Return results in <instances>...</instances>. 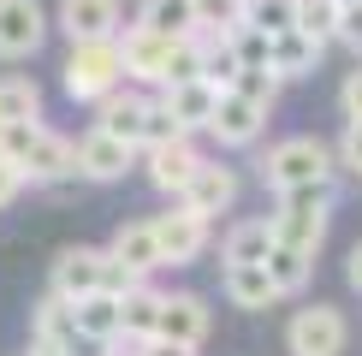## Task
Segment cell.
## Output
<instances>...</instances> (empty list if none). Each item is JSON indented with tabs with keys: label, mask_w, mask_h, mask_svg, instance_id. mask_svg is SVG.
Listing matches in <instances>:
<instances>
[{
	"label": "cell",
	"mask_w": 362,
	"mask_h": 356,
	"mask_svg": "<svg viewBox=\"0 0 362 356\" xmlns=\"http://www.w3.org/2000/svg\"><path fill=\"white\" fill-rule=\"evenodd\" d=\"M339 178V160H333V148H327L321 137H285L267 148V160H262V184L274 190H309V184H333Z\"/></svg>",
	"instance_id": "6da1fadb"
},
{
	"label": "cell",
	"mask_w": 362,
	"mask_h": 356,
	"mask_svg": "<svg viewBox=\"0 0 362 356\" xmlns=\"http://www.w3.org/2000/svg\"><path fill=\"white\" fill-rule=\"evenodd\" d=\"M327 226H333V184H309V190H279V214H274V244H291L303 256H321Z\"/></svg>",
	"instance_id": "7a4b0ae2"
},
{
	"label": "cell",
	"mask_w": 362,
	"mask_h": 356,
	"mask_svg": "<svg viewBox=\"0 0 362 356\" xmlns=\"http://www.w3.org/2000/svg\"><path fill=\"white\" fill-rule=\"evenodd\" d=\"M66 95L71 101H101L113 83H125V59H119V42L113 36H95V42H71V54H66Z\"/></svg>",
	"instance_id": "3957f363"
},
{
	"label": "cell",
	"mask_w": 362,
	"mask_h": 356,
	"mask_svg": "<svg viewBox=\"0 0 362 356\" xmlns=\"http://www.w3.org/2000/svg\"><path fill=\"white\" fill-rule=\"evenodd\" d=\"M351 345V321L339 303H309L285 321V350L291 356H344Z\"/></svg>",
	"instance_id": "277c9868"
},
{
	"label": "cell",
	"mask_w": 362,
	"mask_h": 356,
	"mask_svg": "<svg viewBox=\"0 0 362 356\" xmlns=\"http://www.w3.org/2000/svg\"><path fill=\"white\" fill-rule=\"evenodd\" d=\"M113 42H119V59H125V83H148V89H160L178 36H160V30H148V24H119V36H113Z\"/></svg>",
	"instance_id": "5b68a950"
},
{
	"label": "cell",
	"mask_w": 362,
	"mask_h": 356,
	"mask_svg": "<svg viewBox=\"0 0 362 356\" xmlns=\"http://www.w3.org/2000/svg\"><path fill=\"white\" fill-rule=\"evenodd\" d=\"M148 226H155V244H160V261L167 267H190L208 249V220L196 208H185V202L167 208V214H155Z\"/></svg>",
	"instance_id": "8992f818"
},
{
	"label": "cell",
	"mask_w": 362,
	"mask_h": 356,
	"mask_svg": "<svg viewBox=\"0 0 362 356\" xmlns=\"http://www.w3.org/2000/svg\"><path fill=\"white\" fill-rule=\"evenodd\" d=\"M24 178H30V184H42V190H66V184H78V143L42 125L36 143H30V155H24Z\"/></svg>",
	"instance_id": "52a82bcc"
},
{
	"label": "cell",
	"mask_w": 362,
	"mask_h": 356,
	"mask_svg": "<svg viewBox=\"0 0 362 356\" xmlns=\"http://www.w3.org/2000/svg\"><path fill=\"white\" fill-rule=\"evenodd\" d=\"M137 155H143L137 143H119V137L89 125L78 137V178H89V184H119V178L137 167Z\"/></svg>",
	"instance_id": "ba28073f"
},
{
	"label": "cell",
	"mask_w": 362,
	"mask_h": 356,
	"mask_svg": "<svg viewBox=\"0 0 362 356\" xmlns=\"http://www.w3.org/2000/svg\"><path fill=\"white\" fill-rule=\"evenodd\" d=\"M262 131H267V113L255 107V101H244L238 89H220L214 119H208V137H214L220 148H255Z\"/></svg>",
	"instance_id": "9c48e42d"
},
{
	"label": "cell",
	"mask_w": 362,
	"mask_h": 356,
	"mask_svg": "<svg viewBox=\"0 0 362 356\" xmlns=\"http://www.w3.org/2000/svg\"><path fill=\"white\" fill-rule=\"evenodd\" d=\"M208 326H214V309H208L196 291H160V315H155V333L160 338H178V345L202 350Z\"/></svg>",
	"instance_id": "30bf717a"
},
{
	"label": "cell",
	"mask_w": 362,
	"mask_h": 356,
	"mask_svg": "<svg viewBox=\"0 0 362 356\" xmlns=\"http://www.w3.org/2000/svg\"><path fill=\"white\" fill-rule=\"evenodd\" d=\"M95 107V131H107L119 143H137L143 148V113H148V89H131V83H113Z\"/></svg>",
	"instance_id": "8fae6325"
},
{
	"label": "cell",
	"mask_w": 362,
	"mask_h": 356,
	"mask_svg": "<svg viewBox=\"0 0 362 356\" xmlns=\"http://www.w3.org/2000/svg\"><path fill=\"white\" fill-rule=\"evenodd\" d=\"M48 42V12L36 0H0V59H30Z\"/></svg>",
	"instance_id": "7c38bea8"
},
{
	"label": "cell",
	"mask_w": 362,
	"mask_h": 356,
	"mask_svg": "<svg viewBox=\"0 0 362 356\" xmlns=\"http://www.w3.org/2000/svg\"><path fill=\"white\" fill-rule=\"evenodd\" d=\"M196 167H202V148H196L190 137H173V143L143 148V172H148V184H155L160 196H178V190L190 184Z\"/></svg>",
	"instance_id": "4fadbf2b"
},
{
	"label": "cell",
	"mask_w": 362,
	"mask_h": 356,
	"mask_svg": "<svg viewBox=\"0 0 362 356\" xmlns=\"http://www.w3.org/2000/svg\"><path fill=\"white\" fill-rule=\"evenodd\" d=\"M101 267H107V249L71 244V249H59V256H54L48 291H59L66 303H71V297H89V291H101Z\"/></svg>",
	"instance_id": "5bb4252c"
},
{
	"label": "cell",
	"mask_w": 362,
	"mask_h": 356,
	"mask_svg": "<svg viewBox=\"0 0 362 356\" xmlns=\"http://www.w3.org/2000/svg\"><path fill=\"white\" fill-rule=\"evenodd\" d=\"M321 59H327V42L309 36V30H297V24L279 30V36H267V66H274L285 83L315 78V71H321Z\"/></svg>",
	"instance_id": "9a60e30c"
},
{
	"label": "cell",
	"mask_w": 362,
	"mask_h": 356,
	"mask_svg": "<svg viewBox=\"0 0 362 356\" xmlns=\"http://www.w3.org/2000/svg\"><path fill=\"white\" fill-rule=\"evenodd\" d=\"M54 24L66 30L71 42H95V36H119V24H125V0H59Z\"/></svg>",
	"instance_id": "2e32d148"
},
{
	"label": "cell",
	"mask_w": 362,
	"mask_h": 356,
	"mask_svg": "<svg viewBox=\"0 0 362 356\" xmlns=\"http://www.w3.org/2000/svg\"><path fill=\"white\" fill-rule=\"evenodd\" d=\"M178 202L196 208L202 220H214V214H226V208L238 202V172H232V167H220V160H202V167L190 172V184L178 190Z\"/></svg>",
	"instance_id": "e0dca14e"
},
{
	"label": "cell",
	"mask_w": 362,
	"mask_h": 356,
	"mask_svg": "<svg viewBox=\"0 0 362 356\" xmlns=\"http://www.w3.org/2000/svg\"><path fill=\"white\" fill-rule=\"evenodd\" d=\"M155 95L167 101V107H173V119H178V125H185L190 137H196V131H208V119H214L220 89L208 83V78H178V83H160Z\"/></svg>",
	"instance_id": "ac0fdd59"
},
{
	"label": "cell",
	"mask_w": 362,
	"mask_h": 356,
	"mask_svg": "<svg viewBox=\"0 0 362 356\" xmlns=\"http://www.w3.org/2000/svg\"><path fill=\"white\" fill-rule=\"evenodd\" d=\"M220 285H226V303L232 309H274L279 303V285L267 279V267L262 261H226V273H220Z\"/></svg>",
	"instance_id": "d6986e66"
},
{
	"label": "cell",
	"mask_w": 362,
	"mask_h": 356,
	"mask_svg": "<svg viewBox=\"0 0 362 356\" xmlns=\"http://www.w3.org/2000/svg\"><path fill=\"white\" fill-rule=\"evenodd\" d=\"M71 321H78V338L89 350H107L119 338V297L113 291H89V297H71Z\"/></svg>",
	"instance_id": "ffe728a7"
},
{
	"label": "cell",
	"mask_w": 362,
	"mask_h": 356,
	"mask_svg": "<svg viewBox=\"0 0 362 356\" xmlns=\"http://www.w3.org/2000/svg\"><path fill=\"white\" fill-rule=\"evenodd\" d=\"M107 256H113V261H125L137 279H155L160 267H167V261H160V244H155V226H148V220H125V226L113 232Z\"/></svg>",
	"instance_id": "44dd1931"
},
{
	"label": "cell",
	"mask_w": 362,
	"mask_h": 356,
	"mask_svg": "<svg viewBox=\"0 0 362 356\" xmlns=\"http://www.w3.org/2000/svg\"><path fill=\"white\" fill-rule=\"evenodd\" d=\"M155 315H160V291L137 279L125 297H119V338H148L155 333Z\"/></svg>",
	"instance_id": "7402d4cb"
},
{
	"label": "cell",
	"mask_w": 362,
	"mask_h": 356,
	"mask_svg": "<svg viewBox=\"0 0 362 356\" xmlns=\"http://www.w3.org/2000/svg\"><path fill=\"white\" fill-rule=\"evenodd\" d=\"M262 267H267V279L279 285V297H297L315 279V256H303V249H291V244H274L262 256Z\"/></svg>",
	"instance_id": "603a6c76"
},
{
	"label": "cell",
	"mask_w": 362,
	"mask_h": 356,
	"mask_svg": "<svg viewBox=\"0 0 362 356\" xmlns=\"http://www.w3.org/2000/svg\"><path fill=\"white\" fill-rule=\"evenodd\" d=\"M30 338H54V345H83V338H78V321H71V303H66L59 291H48V297L36 303Z\"/></svg>",
	"instance_id": "cb8c5ba5"
},
{
	"label": "cell",
	"mask_w": 362,
	"mask_h": 356,
	"mask_svg": "<svg viewBox=\"0 0 362 356\" xmlns=\"http://www.w3.org/2000/svg\"><path fill=\"white\" fill-rule=\"evenodd\" d=\"M267 249H274V220H238V226L226 232L220 256L226 261H262Z\"/></svg>",
	"instance_id": "d4e9b609"
},
{
	"label": "cell",
	"mask_w": 362,
	"mask_h": 356,
	"mask_svg": "<svg viewBox=\"0 0 362 356\" xmlns=\"http://www.w3.org/2000/svg\"><path fill=\"white\" fill-rule=\"evenodd\" d=\"M137 24L160 30V36H190L196 30V0H143Z\"/></svg>",
	"instance_id": "484cf974"
},
{
	"label": "cell",
	"mask_w": 362,
	"mask_h": 356,
	"mask_svg": "<svg viewBox=\"0 0 362 356\" xmlns=\"http://www.w3.org/2000/svg\"><path fill=\"white\" fill-rule=\"evenodd\" d=\"M232 89H238L244 101H255L262 113H274V107H279V89H285V78H279L274 66H238Z\"/></svg>",
	"instance_id": "4316f807"
},
{
	"label": "cell",
	"mask_w": 362,
	"mask_h": 356,
	"mask_svg": "<svg viewBox=\"0 0 362 356\" xmlns=\"http://www.w3.org/2000/svg\"><path fill=\"white\" fill-rule=\"evenodd\" d=\"M6 119H42L36 78H0V125H6Z\"/></svg>",
	"instance_id": "83f0119b"
},
{
	"label": "cell",
	"mask_w": 362,
	"mask_h": 356,
	"mask_svg": "<svg viewBox=\"0 0 362 356\" xmlns=\"http://www.w3.org/2000/svg\"><path fill=\"white\" fill-rule=\"evenodd\" d=\"M244 24L262 30V36H279V30L297 24V0H244Z\"/></svg>",
	"instance_id": "f1b7e54d"
},
{
	"label": "cell",
	"mask_w": 362,
	"mask_h": 356,
	"mask_svg": "<svg viewBox=\"0 0 362 356\" xmlns=\"http://www.w3.org/2000/svg\"><path fill=\"white\" fill-rule=\"evenodd\" d=\"M173 137H190V131L173 119V107H167L160 95H148V113H143V148H155V143H173Z\"/></svg>",
	"instance_id": "f546056e"
},
{
	"label": "cell",
	"mask_w": 362,
	"mask_h": 356,
	"mask_svg": "<svg viewBox=\"0 0 362 356\" xmlns=\"http://www.w3.org/2000/svg\"><path fill=\"white\" fill-rule=\"evenodd\" d=\"M238 24H244V0H196V30H220V36H232Z\"/></svg>",
	"instance_id": "4dcf8cb0"
},
{
	"label": "cell",
	"mask_w": 362,
	"mask_h": 356,
	"mask_svg": "<svg viewBox=\"0 0 362 356\" xmlns=\"http://www.w3.org/2000/svg\"><path fill=\"white\" fill-rule=\"evenodd\" d=\"M333 160H339V172L362 178V119H344V137H339V148H333Z\"/></svg>",
	"instance_id": "1f68e13d"
},
{
	"label": "cell",
	"mask_w": 362,
	"mask_h": 356,
	"mask_svg": "<svg viewBox=\"0 0 362 356\" xmlns=\"http://www.w3.org/2000/svg\"><path fill=\"white\" fill-rule=\"evenodd\" d=\"M232 48H238V66H267V36H262V30L238 24L232 30Z\"/></svg>",
	"instance_id": "d6a6232c"
},
{
	"label": "cell",
	"mask_w": 362,
	"mask_h": 356,
	"mask_svg": "<svg viewBox=\"0 0 362 356\" xmlns=\"http://www.w3.org/2000/svg\"><path fill=\"white\" fill-rule=\"evenodd\" d=\"M339 42L362 59V0H339Z\"/></svg>",
	"instance_id": "836d02e7"
},
{
	"label": "cell",
	"mask_w": 362,
	"mask_h": 356,
	"mask_svg": "<svg viewBox=\"0 0 362 356\" xmlns=\"http://www.w3.org/2000/svg\"><path fill=\"white\" fill-rule=\"evenodd\" d=\"M125 356H196V345H178V338L148 333V338H131V350H125Z\"/></svg>",
	"instance_id": "e575fe53"
},
{
	"label": "cell",
	"mask_w": 362,
	"mask_h": 356,
	"mask_svg": "<svg viewBox=\"0 0 362 356\" xmlns=\"http://www.w3.org/2000/svg\"><path fill=\"white\" fill-rule=\"evenodd\" d=\"M24 184H30V178H24V167H18L12 155H0V208H12V202H18V196H24Z\"/></svg>",
	"instance_id": "d590c367"
},
{
	"label": "cell",
	"mask_w": 362,
	"mask_h": 356,
	"mask_svg": "<svg viewBox=\"0 0 362 356\" xmlns=\"http://www.w3.org/2000/svg\"><path fill=\"white\" fill-rule=\"evenodd\" d=\"M339 107H344V119H362V59L344 71V83H339Z\"/></svg>",
	"instance_id": "8d00e7d4"
},
{
	"label": "cell",
	"mask_w": 362,
	"mask_h": 356,
	"mask_svg": "<svg viewBox=\"0 0 362 356\" xmlns=\"http://www.w3.org/2000/svg\"><path fill=\"white\" fill-rule=\"evenodd\" d=\"M131 285H137V273H131L125 261H113V256H107V267H101V291H113V297H125Z\"/></svg>",
	"instance_id": "74e56055"
},
{
	"label": "cell",
	"mask_w": 362,
	"mask_h": 356,
	"mask_svg": "<svg viewBox=\"0 0 362 356\" xmlns=\"http://www.w3.org/2000/svg\"><path fill=\"white\" fill-rule=\"evenodd\" d=\"M89 345H54V338H30V350L24 356H83Z\"/></svg>",
	"instance_id": "f35d334b"
},
{
	"label": "cell",
	"mask_w": 362,
	"mask_h": 356,
	"mask_svg": "<svg viewBox=\"0 0 362 356\" xmlns=\"http://www.w3.org/2000/svg\"><path fill=\"white\" fill-rule=\"evenodd\" d=\"M344 279H351V291H362V244H351V256H344Z\"/></svg>",
	"instance_id": "ab89813d"
}]
</instances>
